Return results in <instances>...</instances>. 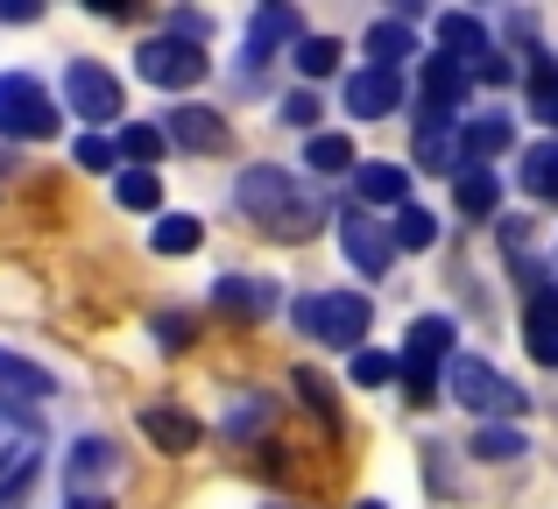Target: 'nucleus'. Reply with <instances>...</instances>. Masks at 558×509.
<instances>
[{"label":"nucleus","instance_id":"obj_1","mask_svg":"<svg viewBox=\"0 0 558 509\" xmlns=\"http://www.w3.org/2000/svg\"><path fill=\"white\" fill-rule=\"evenodd\" d=\"M233 206L276 241H312L318 227H326V198L304 192L298 170H283V163H247L241 178H233Z\"/></svg>","mask_w":558,"mask_h":509},{"label":"nucleus","instance_id":"obj_2","mask_svg":"<svg viewBox=\"0 0 558 509\" xmlns=\"http://www.w3.org/2000/svg\"><path fill=\"white\" fill-rule=\"evenodd\" d=\"M290 318H298L304 340H326L332 354H361V340H368V326H375V304L361 298V290H304V298L290 304Z\"/></svg>","mask_w":558,"mask_h":509},{"label":"nucleus","instance_id":"obj_3","mask_svg":"<svg viewBox=\"0 0 558 509\" xmlns=\"http://www.w3.org/2000/svg\"><path fill=\"white\" fill-rule=\"evenodd\" d=\"M446 397L460 403V411H474L481 425H509V417L531 411V397H523V389L509 383V375L495 368V361H481V354H460V361H452Z\"/></svg>","mask_w":558,"mask_h":509},{"label":"nucleus","instance_id":"obj_4","mask_svg":"<svg viewBox=\"0 0 558 509\" xmlns=\"http://www.w3.org/2000/svg\"><path fill=\"white\" fill-rule=\"evenodd\" d=\"M64 128L57 93L36 71H0V142H50Z\"/></svg>","mask_w":558,"mask_h":509},{"label":"nucleus","instance_id":"obj_5","mask_svg":"<svg viewBox=\"0 0 558 509\" xmlns=\"http://www.w3.org/2000/svg\"><path fill=\"white\" fill-rule=\"evenodd\" d=\"M57 107L78 113L93 135H99L107 121H121V113H128V107H121V78H113L107 64H93V57H71V64H64V99H57Z\"/></svg>","mask_w":558,"mask_h":509},{"label":"nucleus","instance_id":"obj_6","mask_svg":"<svg viewBox=\"0 0 558 509\" xmlns=\"http://www.w3.org/2000/svg\"><path fill=\"white\" fill-rule=\"evenodd\" d=\"M135 71L156 85V93H191V85L213 78V50L178 43V36H149V43L135 50Z\"/></svg>","mask_w":558,"mask_h":509},{"label":"nucleus","instance_id":"obj_7","mask_svg":"<svg viewBox=\"0 0 558 509\" xmlns=\"http://www.w3.org/2000/svg\"><path fill=\"white\" fill-rule=\"evenodd\" d=\"M517 149V113H466L460 135H452V156H460V170H495L502 156Z\"/></svg>","mask_w":558,"mask_h":509},{"label":"nucleus","instance_id":"obj_8","mask_svg":"<svg viewBox=\"0 0 558 509\" xmlns=\"http://www.w3.org/2000/svg\"><path fill=\"white\" fill-rule=\"evenodd\" d=\"M332 227H340V255L354 262V269L368 276V283H381V276L396 269V249H389V234H381V220H375V213L347 206V213H340Z\"/></svg>","mask_w":558,"mask_h":509},{"label":"nucleus","instance_id":"obj_9","mask_svg":"<svg viewBox=\"0 0 558 509\" xmlns=\"http://www.w3.org/2000/svg\"><path fill=\"white\" fill-rule=\"evenodd\" d=\"M50 397H57V375L43 368V361L0 347V411H36V403H50Z\"/></svg>","mask_w":558,"mask_h":509},{"label":"nucleus","instance_id":"obj_10","mask_svg":"<svg viewBox=\"0 0 558 509\" xmlns=\"http://www.w3.org/2000/svg\"><path fill=\"white\" fill-rule=\"evenodd\" d=\"M347 113L354 121H389V113H403V71H375V64H361L354 78H347Z\"/></svg>","mask_w":558,"mask_h":509},{"label":"nucleus","instance_id":"obj_11","mask_svg":"<svg viewBox=\"0 0 558 509\" xmlns=\"http://www.w3.org/2000/svg\"><path fill=\"white\" fill-rule=\"evenodd\" d=\"M488 50H495V36H488L481 14H438V57H446V64H460L466 78H474V64Z\"/></svg>","mask_w":558,"mask_h":509},{"label":"nucleus","instance_id":"obj_12","mask_svg":"<svg viewBox=\"0 0 558 509\" xmlns=\"http://www.w3.org/2000/svg\"><path fill=\"white\" fill-rule=\"evenodd\" d=\"M163 142H178V149H198V156H213V149H227V121H219L213 107H170L163 113Z\"/></svg>","mask_w":558,"mask_h":509},{"label":"nucleus","instance_id":"obj_13","mask_svg":"<svg viewBox=\"0 0 558 509\" xmlns=\"http://www.w3.org/2000/svg\"><path fill=\"white\" fill-rule=\"evenodd\" d=\"M142 439H149L156 453H198L205 425L191 411H178V403H149V411H142Z\"/></svg>","mask_w":558,"mask_h":509},{"label":"nucleus","instance_id":"obj_14","mask_svg":"<svg viewBox=\"0 0 558 509\" xmlns=\"http://www.w3.org/2000/svg\"><path fill=\"white\" fill-rule=\"evenodd\" d=\"M121 468V453H113V439H99V432H85V439H71V460H64V488L71 496H93L107 474Z\"/></svg>","mask_w":558,"mask_h":509},{"label":"nucleus","instance_id":"obj_15","mask_svg":"<svg viewBox=\"0 0 558 509\" xmlns=\"http://www.w3.org/2000/svg\"><path fill=\"white\" fill-rule=\"evenodd\" d=\"M283 304V290L262 283V276H219L213 283V312H233V318H269Z\"/></svg>","mask_w":558,"mask_h":509},{"label":"nucleus","instance_id":"obj_16","mask_svg":"<svg viewBox=\"0 0 558 509\" xmlns=\"http://www.w3.org/2000/svg\"><path fill=\"white\" fill-rule=\"evenodd\" d=\"M354 192H361V213H396V206H410V170L403 163H354Z\"/></svg>","mask_w":558,"mask_h":509},{"label":"nucleus","instance_id":"obj_17","mask_svg":"<svg viewBox=\"0 0 558 509\" xmlns=\"http://www.w3.org/2000/svg\"><path fill=\"white\" fill-rule=\"evenodd\" d=\"M452 332L460 326H452L446 312H424L417 326H410V340H403V368H432L438 375V361L452 354Z\"/></svg>","mask_w":558,"mask_h":509},{"label":"nucleus","instance_id":"obj_18","mask_svg":"<svg viewBox=\"0 0 558 509\" xmlns=\"http://www.w3.org/2000/svg\"><path fill=\"white\" fill-rule=\"evenodd\" d=\"M523 347L545 368H558V290H531V304H523Z\"/></svg>","mask_w":558,"mask_h":509},{"label":"nucleus","instance_id":"obj_19","mask_svg":"<svg viewBox=\"0 0 558 509\" xmlns=\"http://www.w3.org/2000/svg\"><path fill=\"white\" fill-rule=\"evenodd\" d=\"M424 107H432L438 121H460V107H466V71L446 64V57H424Z\"/></svg>","mask_w":558,"mask_h":509},{"label":"nucleus","instance_id":"obj_20","mask_svg":"<svg viewBox=\"0 0 558 509\" xmlns=\"http://www.w3.org/2000/svg\"><path fill=\"white\" fill-rule=\"evenodd\" d=\"M410 57H417V28H410V14H389V22L368 28V64L375 71H403Z\"/></svg>","mask_w":558,"mask_h":509},{"label":"nucleus","instance_id":"obj_21","mask_svg":"<svg viewBox=\"0 0 558 509\" xmlns=\"http://www.w3.org/2000/svg\"><path fill=\"white\" fill-rule=\"evenodd\" d=\"M304 22L298 8H255V22H247V64H262L269 50H283V43H298Z\"/></svg>","mask_w":558,"mask_h":509},{"label":"nucleus","instance_id":"obj_22","mask_svg":"<svg viewBox=\"0 0 558 509\" xmlns=\"http://www.w3.org/2000/svg\"><path fill=\"white\" fill-rule=\"evenodd\" d=\"M452 206L466 220H495L502 213V178L495 170H452Z\"/></svg>","mask_w":558,"mask_h":509},{"label":"nucleus","instance_id":"obj_23","mask_svg":"<svg viewBox=\"0 0 558 509\" xmlns=\"http://www.w3.org/2000/svg\"><path fill=\"white\" fill-rule=\"evenodd\" d=\"M517 170H523V192H531V198H551V206H558V135L531 142V149L517 156Z\"/></svg>","mask_w":558,"mask_h":509},{"label":"nucleus","instance_id":"obj_24","mask_svg":"<svg viewBox=\"0 0 558 509\" xmlns=\"http://www.w3.org/2000/svg\"><path fill=\"white\" fill-rule=\"evenodd\" d=\"M381 234H389V249L396 255H424L438 241V213H424V206H396V220L381 227Z\"/></svg>","mask_w":558,"mask_h":509},{"label":"nucleus","instance_id":"obj_25","mask_svg":"<svg viewBox=\"0 0 558 509\" xmlns=\"http://www.w3.org/2000/svg\"><path fill=\"white\" fill-rule=\"evenodd\" d=\"M198 241H205L198 213H156V220H149V249L156 255H191Z\"/></svg>","mask_w":558,"mask_h":509},{"label":"nucleus","instance_id":"obj_26","mask_svg":"<svg viewBox=\"0 0 558 509\" xmlns=\"http://www.w3.org/2000/svg\"><path fill=\"white\" fill-rule=\"evenodd\" d=\"M113 156H121L128 170H156V163L170 156V142H163V128L135 121V128H121V142H113Z\"/></svg>","mask_w":558,"mask_h":509},{"label":"nucleus","instance_id":"obj_27","mask_svg":"<svg viewBox=\"0 0 558 509\" xmlns=\"http://www.w3.org/2000/svg\"><path fill=\"white\" fill-rule=\"evenodd\" d=\"M113 206H128V213H163V178H156V170H121V178H113Z\"/></svg>","mask_w":558,"mask_h":509},{"label":"nucleus","instance_id":"obj_28","mask_svg":"<svg viewBox=\"0 0 558 509\" xmlns=\"http://www.w3.org/2000/svg\"><path fill=\"white\" fill-rule=\"evenodd\" d=\"M523 453H531V439L517 425H481L474 432V460H488V468H517Z\"/></svg>","mask_w":558,"mask_h":509},{"label":"nucleus","instance_id":"obj_29","mask_svg":"<svg viewBox=\"0 0 558 509\" xmlns=\"http://www.w3.org/2000/svg\"><path fill=\"white\" fill-rule=\"evenodd\" d=\"M354 163H361V156H354V142H347V135H326V128H318V135L304 142V170H326V178H347Z\"/></svg>","mask_w":558,"mask_h":509},{"label":"nucleus","instance_id":"obj_30","mask_svg":"<svg viewBox=\"0 0 558 509\" xmlns=\"http://www.w3.org/2000/svg\"><path fill=\"white\" fill-rule=\"evenodd\" d=\"M537 64H531V107H537V121L558 128V57L551 50H531Z\"/></svg>","mask_w":558,"mask_h":509},{"label":"nucleus","instance_id":"obj_31","mask_svg":"<svg viewBox=\"0 0 558 509\" xmlns=\"http://www.w3.org/2000/svg\"><path fill=\"white\" fill-rule=\"evenodd\" d=\"M290 64H298V78L312 85V78H326V71L340 64V43H332V36H298V43H290Z\"/></svg>","mask_w":558,"mask_h":509},{"label":"nucleus","instance_id":"obj_32","mask_svg":"<svg viewBox=\"0 0 558 509\" xmlns=\"http://www.w3.org/2000/svg\"><path fill=\"white\" fill-rule=\"evenodd\" d=\"M417 163L424 170H460V156H452V121H424L417 128Z\"/></svg>","mask_w":558,"mask_h":509},{"label":"nucleus","instance_id":"obj_33","mask_svg":"<svg viewBox=\"0 0 558 509\" xmlns=\"http://www.w3.org/2000/svg\"><path fill=\"white\" fill-rule=\"evenodd\" d=\"M71 163H78V170H121L113 135H78V142H71Z\"/></svg>","mask_w":558,"mask_h":509},{"label":"nucleus","instance_id":"obj_34","mask_svg":"<svg viewBox=\"0 0 558 509\" xmlns=\"http://www.w3.org/2000/svg\"><path fill=\"white\" fill-rule=\"evenodd\" d=\"M354 383L361 389H389L396 383V354H368V347H361L354 354Z\"/></svg>","mask_w":558,"mask_h":509},{"label":"nucleus","instance_id":"obj_35","mask_svg":"<svg viewBox=\"0 0 558 509\" xmlns=\"http://www.w3.org/2000/svg\"><path fill=\"white\" fill-rule=\"evenodd\" d=\"M283 128H304V135H318V93H312V85H298V93L283 99Z\"/></svg>","mask_w":558,"mask_h":509},{"label":"nucleus","instance_id":"obj_36","mask_svg":"<svg viewBox=\"0 0 558 509\" xmlns=\"http://www.w3.org/2000/svg\"><path fill=\"white\" fill-rule=\"evenodd\" d=\"M290 383H298V397L312 403L318 417H332V383H318V368H298V375H290Z\"/></svg>","mask_w":558,"mask_h":509},{"label":"nucleus","instance_id":"obj_37","mask_svg":"<svg viewBox=\"0 0 558 509\" xmlns=\"http://www.w3.org/2000/svg\"><path fill=\"white\" fill-rule=\"evenodd\" d=\"M262 417H269V397H247V403H233V417H227V432L233 439H247V432L262 425Z\"/></svg>","mask_w":558,"mask_h":509},{"label":"nucleus","instance_id":"obj_38","mask_svg":"<svg viewBox=\"0 0 558 509\" xmlns=\"http://www.w3.org/2000/svg\"><path fill=\"white\" fill-rule=\"evenodd\" d=\"M28 482H36V453H28L22 468H14L8 482H0V509H14V502H22V496H28Z\"/></svg>","mask_w":558,"mask_h":509},{"label":"nucleus","instance_id":"obj_39","mask_svg":"<svg viewBox=\"0 0 558 509\" xmlns=\"http://www.w3.org/2000/svg\"><path fill=\"white\" fill-rule=\"evenodd\" d=\"M474 78H488V85H509V78H517V64H509L502 50H488V57L474 64Z\"/></svg>","mask_w":558,"mask_h":509},{"label":"nucleus","instance_id":"obj_40","mask_svg":"<svg viewBox=\"0 0 558 509\" xmlns=\"http://www.w3.org/2000/svg\"><path fill=\"white\" fill-rule=\"evenodd\" d=\"M156 340H163V347H191V318L163 312V318H156Z\"/></svg>","mask_w":558,"mask_h":509},{"label":"nucleus","instance_id":"obj_41","mask_svg":"<svg viewBox=\"0 0 558 509\" xmlns=\"http://www.w3.org/2000/svg\"><path fill=\"white\" fill-rule=\"evenodd\" d=\"M22 460H28V446H0V482H8V474L22 468Z\"/></svg>","mask_w":558,"mask_h":509},{"label":"nucleus","instance_id":"obj_42","mask_svg":"<svg viewBox=\"0 0 558 509\" xmlns=\"http://www.w3.org/2000/svg\"><path fill=\"white\" fill-rule=\"evenodd\" d=\"M64 509H113V502H107V496H71Z\"/></svg>","mask_w":558,"mask_h":509},{"label":"nucleus","instance_id":"obj_43","mask_svg":"<svg viewBox=\"0 0 558 509\" xmlns=\"http://www.w3.org/2000/svg\"><path fill=\"white\" fill-rule=\"evenodd\" d=\"M354 509H381V502H354Z\"/></svg>","mask_w":558,"mask_h":509}]
</instances>
